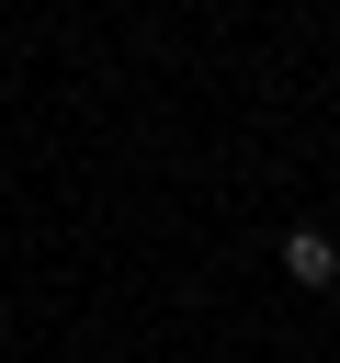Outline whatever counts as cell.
<instances>
[{
    "label": "cell",
    "instance_id": "obj_1",
    "mask_svg": "<svg viewBox=\"0 0 340 363\" xmlns=\"http://www.w3.org/2000/svg\"><path fill=\"white\" fill-rule=\"evenodd\" d=\"M283 272H295V284H340V250H329L317 227H295V238H283Z\"/></svg>",
    "mask_w": 340,
    "mask_h": 363
}]
</instances>
